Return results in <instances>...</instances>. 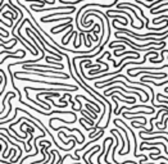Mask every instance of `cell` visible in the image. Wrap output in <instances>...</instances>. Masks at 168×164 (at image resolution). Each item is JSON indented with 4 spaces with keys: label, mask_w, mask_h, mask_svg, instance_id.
Instances as JSON below:
<instances>
[{
    "label": "cell",
    "mask_w": 168,
    "mask_h": 164,
    "mask_svg": "<svg viewBox=\"0 0 168 164\" xmlns=\"http://www.w3.org/2000/svg\"><path fill=\"white\" fill-rule=\"evenodd\" d=\"M144 141H146V142H150V141H155V140H166V144L168 145V138L167 137H164V136H162V135H159V136H153V137H141Z\"/></svg>",
    "instance_id": "obj_1"
},
{
    "label": "cell",
    "mask_w": 168,
    "mask_h": 164,
    "mask_svg": "<svg viewBox=\"0 0 168 164\" xmlns=\"http://www.w3.org/2000/svg\"><path fill=\"white\" fill-rule=\"evenodd\" d=\"M1 76H3V80H4V83H3V87H1V94H3L5 90V86H7V76H5V72L3 69H1Z\"/></svg>",
    "instance_id": "obj_2"
},
{
    "label": "cell",
    "mask_w": 168,
    "mask_h": 164,
    "mask_svg": "<svg viewBox=\"0 0 168 164\" xmlns=\"http://www.w3.org/2000/svg\"><path fill=\"white\" fill-rule=\"evenodd\" d=\"M1 141H3V144L5 145L4 151H3V154H1V155H3V158H5V157H7V155H8V154H7V151H8V144H7V141H4V140H1Z\"/></svg>",
    "instance_id": "obj_3"
}]
</instances>
